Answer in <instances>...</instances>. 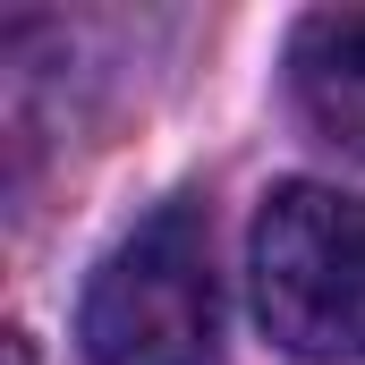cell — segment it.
<instances>
[{
	"instance_id": "3957f363",
	"label": "cell",
	"mask_w": 365,
	"mask_h": 365,
	"mask_svg": "<svg viewBox=\"0 0 365 365\" xmlns=\"http://www.w3.org/2000/svg\"><path fill=\"white\" fill-rule=\"evenodd\" d=\"M289 102L306 136L365 162V9H314L289 34Z\"/></svg>"
},
{
	"instance_id": "7a4b0ae2",
	"label": "cell",
	"mask_w": 365,
	"mask_h": 365,
	"mask_svg": "<svg viewBox=\"0 0 365 365\" xmlns=\"http://www.w3.org/2000/svg\"><path fill=\"white\" fill-rule=\"evenodd\" d=\"M77 340H86L93 365H212V340H221L212 230L187 195L145 212L93 264Z\"/></svg>"
},
{
	"instance_id": "277c9868",
	"label": "cell",
	"mask_w": 365,
	"mask_h": 365,
	"mask_svg": "<svg viewBox=\"0 0 365 365\" xmlns=\"http://www.w3.org/2000/svg\"><path fill=\"white\" fill-rule=\"evenodd\" d=\"M9 365H34V340H26V331L9 340Z\"/></svg>"
},
{
	"instance_id": "6da1fadb",
	"label": "cell",
	"mask_w": 365,
	"mask_h": 365,
	"mask_svg": "<svg viewBox=\"0 0 365 365\" xmlns=\"http://www.w3.org/2000/svg\"><path fill=\"white\" fill-rule=\"evenodd\" d=\"M255 314L289 357L365 365V195L323 179H289L264 195L255 238Z\"/></svg>"
}]
</instances>
